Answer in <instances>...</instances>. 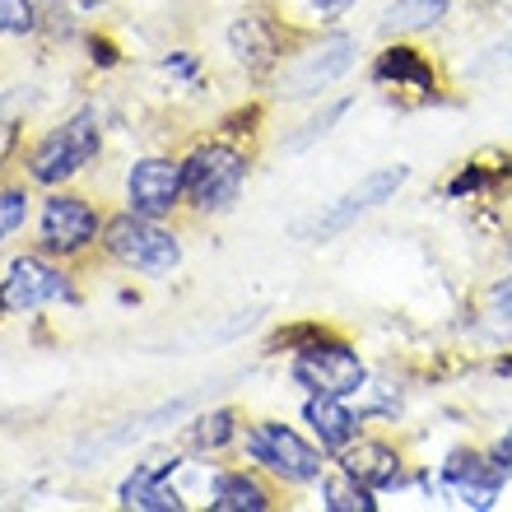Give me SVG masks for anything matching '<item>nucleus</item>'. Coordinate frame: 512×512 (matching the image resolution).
<instances>
[{
	"label": "nucleus",
	"mask_w": 512,
	"mask_h": 512,
	"mask_svg": "<svg viewBox=\"0 0 512 512\" xmlns=\"http://www.w3.org/2000/svg\"><path fill=\"white\" fill-rule=\"evenodd\" d=\"M182 168H187V196L196 210H229L247 182V159L229 145H201Z\"/></svg>",
	"instance_id": "3"
},
{
	"label": "nucleus",
	"mask_w": 512,
	"mask_h": 512,
	"mask_svg": "<svg viewBox=\"0 0 512 512\" xmlns=\"http://www.w3.org/2000/svg\"><path fill=\"white\" fill-rule=\"evenodd\" d=\"M294 378L312 396H354L368 382V373L350 345H340V340H312V345L298 350Z\"/></svg>",
	"instance_id": "5"
},
{
	"label": "nucleus",
	"mask_w": 512,
	"mask_h": 512,
	"mask_svg": "<svg viewBox=\"0 0 512 512\" xmlns=\"http://www.w3.org/2000/svg\"><path fill=\"white\" fill-rule=\"evenodd\" d=\"M229 438H233V415L229 410H215V415L196 419V443L201 447H219V443H229Z\"/></svg>",
	"instance_id": "21"
},
{
	"label": "nucleus",
	"mask_w": 512,
	"mask_h": 512,
	"mask_svg": "<svg viewBox=\"0 0 512 512\" xmlns=\"http://www.w3.org/2000/svg\"><path fill=\"white\" fill-rule=\"evenodd\" d=\"M270 494L252 475H224L215 485V512H266Z\"/></svg>",
	"instance_id": "17"
},
{
	"label": "nucleus",
	"mask_w": 512,
	"mask_h": 512,
	"mask_svg": "<svg viewBox=\"0 0 512 512\" xmlns=\"http://www.w3.org/2000/svg\"><path fill=\"white\" fill-rule=\"evenodd\" d=\"M98 145H103V135H98V117L84 108V112H75L66 126H56V131L33 149L28 173H33V182H42V187H56V182H66V177L80 173L84 163L98 154Z\"/></svg>",
	"instance_id": "2"
},
{
	"label": "nucleus",
	"mask_w": 512,
	"mask_h": 512,
	"mask_svg": "<svg viewBox=\"0 0 512 512\" xmlns=\"http://www.w3.org/2000/svg\"><path fill=\"white\" fill-rule=\"evenodd\" d=\"M322 503L331 512H373L378 508V499H373V489L359 485L354 475L340 471L336 480H322Z\"/></svg>",
	"instance_id": "18"
},
{
	"label": "nucleus",
	"mask_w": 512,
	"mask_h": 512,
	"mask_svg": "<svg viewBox=\"0 0 512 512\" xmlns=\"http://www.w3.org/2000/svg\"><path fill=\"white\" fill-rule=\"evenodd\" d=\"M126 196H131L135 215H173V205L187 196V168L173 159H140L126 177Z\"/></svg>",
	"instance_id": "7"
},
{
	"label": "nucleus",
	"mask_w": 512,
	"mask_h": 512,
	"mask_svg": "<svg viewBox=\"0 0 512 512\" xmlns=\"http://www.w3.org/2000/svg\"><path fill=\"white\" fill-rule=\"evenodd\" d=\"M489 308H494V322L512 331V275H508L503 284H494V298H489Z\"/></svg>",
	"instance_id": "24"
},
{
	"label": "nucleus",
	"mask_w": 512,
	"mask_h": 512,
	"mask_svg": "<svg viewBox=\"0 0 512 512\" xmlns=\"http://www.w3.org/2000/svg\"><path fill=\"white\" fill-rule=\"evenodd\" d=\"M499 70H512V38H503L499 47H489V52L475 61V75H499Z\"/></svg>",
	"instance_id": "23"
},
{
	"label": "nucleus",
	"mask_w": 512,
	"mask_h": 512,
	"mask_svg": "<svg viewBox=\"0 0 512 512\" xmlns=\"http://www.w3.org/2000/svg\"><path fill=\"white\" fill-rule=\"evenodd\" d=\"M28 219V196L24 191H0V243L10 238V233L24 229Z\"/></svg>",
	"instance_id": "20"
},
{
	"label": "nucleus",
	"mask_w": 512,
	"mask_h": 512,
	"mask_svg": "<svg viewBox=\"0 0 512 512\" xmlns=\"http://www.w3.org/2000/svg\"><path fill=\"white\" fill-rule=\"evenodd\" d=\"M247 452L261 466H270L280 480H289V485H308V480L322 475V452L303 443L289 424H256L247 433Z\"/></svg>",
	"instance_id": "6"
},
{
	"label": "nucleus",
	"mask_w": 512,
	"mask_h": 512,
	"mask_svg": "<svg viewBox=\"0 0 512 512\" xmlns=\"http://www.w3.org/2000/svg\"><path fill=\"white\" fill-rule=\"evenodd\" d=\"M354 47L359 42L354 38H331V42H322L317 52H308L303 61H298L289 75H284V94L289 98H308V94H322L326 84H336L345 70L354 66Z\"/></svg>",
	"instance_id": "10"
},
{
	"label": "nucleus",
	"mask_w": 512,
	"mask_h": 512,
	"mask_svg": "<svg viewBox=\"0 0 512 512\" xmlns=\"http://www.w3.org/2000/svg\"><path fill=\"white\" fill-rule=\"evenodd\" d=\"M340 471L354 475V480L368 485V489H391L396 480H401V457H396L387 443H368V438H359V443L340 447Z\"/></svg>",
	"instance_id": "12"
},
{
	"label": "nucleus",
	"mask_w": 512,
	"mask_h": 512,
	"mask_svg": "<svg viewBox=\"0 0 512 512\" xmlns=\"http://www.w3.org/2000/svg\"><path fill=\"white\" fill-rule=\"evenodd\" d=\"M499 475L503 466H489L485 457H475V452H457V457L443 466V480L457 489V499L466 508H494L499 499Z\"/></svg>",
	"instance_id": "11"
},
{
	"label": "nucleus",
	"mask_w": 512,
	"mask_h": 512,
	"mask_svg": "<svg viewBox=\"0 0 512 512\" xmlns=\"http://www.w3.org/2000/svg\"><path fill=\"white\" fill-rule=\"evenodd\" d=\"M33 19V0H0V33H28Z\"/></svg>",
	"instance_id": "22"
},
{
	"label": "nucleus",
	"mask_w": 512,
	"mask_h": 512,
	"mask_svg": "<svg viewBox=\"0 0 512 512\" xmlns=\"http://www.w3.org/2000/svg\"><path fill=\"white\" fill-rule=\"evenodd\" d=\"M303 415H308V424L317 429L322 447H331V452H340V447H350L354 438H359V419H354V410L345 405V396H312V401L303 405Z\"/></svg>",
	"instance_id": "13"
},
{
	"label": "nucleus",
	"mask_w": 512,
	"mask_h": 512,
	"mask_svg": "<svg viewBox=\"0 0 512 512\" xmlns=\"http://www.w3.org/2000/svg\"><path fill=\"white\" fill-rule=\"evenodd\" d=\"M52 298H70V280L38 256H19L10 275H5V284H0V308L10 312H33L42 303H52Z\"/></svg>",
	"instance_id": "9"
},
{
	"label": "nucleus",
	"mask_w": 512,
	"mask_h": 512,
	"mask_svg": "<svg viewBox=\"0 0 512 512\" xmlns=\"http://www.w3.org/2000/svg\"><path fill=\"white\" fill-rule=\"evenodd\" d=\"M98 238V215L94 205H84L80 196H52L42 205V252L70 256Z\"/></svg>",
	"instance_id": "8"
},
{
	"label": "nucleus",
	"mask_w": 512,
	"mask_h": 512,
	"mask_svg": "<svg viewBox=\"0 0 512 512\" xmlns=\"http://www.w3.org/2000/svg\"><path fill=\"white\" fill-rule=\"evenodd\" d=\"M108 252L122 261V266L140 270V275H173L177 261H182V243H177V233L159 229L149 215H117L108 224Z\"/></svg>",
	"instance_id": "1"
},
{
	"label": "nucleus",
	"mask_w": 512,
	"mask_h": 512,
	"mask_svg": "<svg viewBox=\"0 0 512 512\" xmlns=\"http://www.w3.org/2000/svg\"><path fill=\"white\" fill-rule=\"evenodd\" d=\"M499 466H503V471H512V433L499 443Z\"/></svg>",
	"instance_id": "26"
},
{
	"label": "nucleus",
	"mask_w": 512,
	"mask_h": 512,
	"mask_svg": "<svg viewBox=\"0 0 512 512\" xmlns=\"http://www.w3.org/2000/svg\"><path fill=\"white\" fill-rule=\"evenodd\" d=\"M233 52L243 61H252V66H261V61L275 56V38L266 33L261 19H243V24H233Z\"/></svg>",
	"instance_id": "19"
},
{
	"label": "nucleus",
	"mask_w": 512,
	"mask_h": 512,
	"mask_svg": "<svg viewBox=\"0 0 512 512\" xmlns=\"http://www.w3.org/2000/svg\"><path fill=\"white\" fill-rule=\"evenodd\" d=\"M378 80H396V84H405V89H433V70H429V61L419 52H410V47H391L378 61Z\"/></svg>",
	"instance_id": "16"
},
{
	"label": "nucleus",
	"mask_w": 512,
	"mask_h": 512,
	"mask_svg": "<svg viewBox=\"0 0 512 512\" xmlns=\"http://www.w3.org/2000/svg\"><path fill=\"white\" fill-rule=\"evenodd\" d=\"M317 14H340V10H350V5H359V0H308Z\"/></svg>",
	"instance_id": "25"
},
{
	"label": "nucleus",
	"mask_w": 512,
	"mask_h": 512,
	"mask_svg": "<svg viewBox=\"0 0 512 512\" xmlns=\"http://www.w3.org/2000/svg\"><path fill=\"white\" fill-rule=\"evenodd\" d=\"M401 187H405V168H378V173H368L359 187L345 191L336 205H326L317 219L298 224L294 233H298V238H308V243H326V238H336V233L354 229L368 210H378L382 201H391Z\"/></svg>",
	"instance_id": "4"
},
{
	"label": "nucleus",
	"mask_w": 512,
	"mask_h": 512,
	"mask_svg": "<svg viewBox=\"0 0 512 512\" xmlns=\"http://www.w3.org/2000/svg\"><path fill=\"white\" fill-rule=\"evenodd\" d=\"M122 503L126 508H140V512H177L182 508L177 489L168 485V471H159V466H140L135 475H126Z\"/></svg>",
	"instance_id": "14"
},
{
	"label": "nucleus",
	"mask_w": 512,
	"mask_h": 512,
	"mask_svg": "<svg viewBox=\"0 0 512 512\" xmlns=\"http://www.w3.org/2000/svg\"><path fill=\"white\" fill-rule=\"evenodd\" d=\"M75 5H98V0H75Z\"/></svg>",
	"instance_id": "27"
},
{
	"label": "nucleus",
	"mask_w": 512,
	"mask_h": 512,
	"mask_svg": "<svg viewBox=\"0 0 512 512\" xmlns=\"http://www.w3.org/2000/svg\"><path fill=\"white\" fill-rule=\"evenodd\" d=\"M447 14V0H391L382 10V33H419V28H433Z\"/></svg>",
	"instance_id": "15"
}]
</instances>
